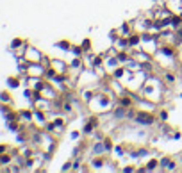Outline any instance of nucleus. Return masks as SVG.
Segmentation results:
<instances>
[{
  "mask_svg": "<svg viewBox=\"0 0 182 173\" xmlns=\"http://www.w3.org/2000/svg\"><path fill=\"white\" fill-rule=\"evenodd\" d=\"M116 57L120 59L122 64H125V62L132 57V54H130V50H118V52H116Z\"/></svg>",
  "mask_w": 182,
  "mask_h": 173,
  "instance_id": "15",
  "label": "nucleus"
},
{
  "mask_svg": "<svg viewBox=\"0 0 182 173\" xmlns=\"http://www.w3.org/2000/svg\"><path fill=\"white\" fill-rule=\"evenodd\" d=\"M107 150H105V145H104V139L102 141H95L93 146H91V155H105Z\"/></svg>",
  "mask_w": 182,
  "mask_h": 173,
  "instance_id": "11",
  "label": "nucleus"
},
{
  "mask_svg": "<svg viewBox=\"0 0 182 173\" xmlns=\"http://www.w3.org/2000/svg\"><path fill=\"white\" fill-rule=\"evenodd\" d=\"M122 171H129V173H132V171H138V168H136V166H125V168H122Z\"/></svg>",
  "mask_w": 182,
  "mask_h": 173,
  "instance_id": "22",
  "label": "nucleus"
},
{
  "mask_svg": "<svg viewBox=\"0 0 182 173\" xmlns=\"http://www.w3.org/2000/svg\"><path fill=\"white\" fill-rule=\"evenodd\" d=\"M41 96L43 98H48V100H55L57 98V91H55V88H54V86L52 84H45L43 86V89H41Z\"/></svg>",
  "mask_w": 182,
  "mask_h": 173,
  "instance_id": "9",
  "label": "nucleus"
},
{
  "mask_svg": "<svg viewBox=\"0 0 182 173\" xmlns=\"http://www.w3.org/2000/svg\"><path fill=\"white\" fill-rule=\"evenodd\" d=\"M157 120H159V121H166V120H168V111H164V109H163V111H159Z\"/></svg>",
  "mask_w": 182,
  "mask_h": 173,
  "instance_id": "18",
  "label": "nucleus"
},
{
  "mask_svg": "<svg viewBox=\"0 0 182 173\" xmlns=\"http://www.w3.org/2000/svg\"><path fill=\"white\" fill-rule=\"evenodd\" d=\"M145 169L146 171H159V159L157 157H152L145 162Z\"/></svg>",
  "mask_w": 182,
  "mask_h": 173,
  "instance_id": "14",
  "label": "nucleus"
},
{
  "mask_svg": "<svg viewBox=\"0 0 182 173\" xmlns=\"http://www.w3.org/2000/svg\"><path fill=\"white\" fill-rule=\"evenodd\" d=\"M177 161L173 157H163L159 159V171H177Z\"/></svg>",
  "mask_w": 182,
  "mask_h": 173,
  "instance_id": "7",
  "label": "nucleus"
},
{
  "mask_svg": "<svg viewBox=\"0 0 182 173\" xmlns=\"http://www.w3.org/2000/svg\"><path fill=\"white\" fill-rule=\"evenodd\" d=\"M91 166H89V169L91 171H97V169H102L105 164H107V157L105 155H93V159H91V162H89Z\"/></svg>",
  "mask_w": 182,
  "mask_h": 173,
  "instance_id": "8",
  "label": "nucleus"
},
{
  "mask_svg": "<svg viewBox=\"0 0 182 173\" xmlns=\"http://www.w3.org/2000/svg\"><path fill=\"white\" fill-rule=\"evenodd\" d=\"M132 121H134L136 125H141V127H150V125H154V123L157 121V114H154V113H150V111H141V109H138V111H136V114H134V118H132Z\"/></svg>",
  "mask_w": 182,
  "mask_h": 173,
  "instance_id": "2",
  "label": "nucleus"
},
{
  "mask_svg": "<svg viewBox=\"0 0 182 173\" xmlns=\"http://www.w3.org/2000/svg\"><path fill=\"white\" fill-rule=\"evenodd\" d=\"M47 66L43 62H29L27 64V77H36V79H45Z\"/></svg>",
  "mask_w": 182,
  "mask_h": 173,
  "instance_id": "3",
  "label": "nucleus"
},
{
  "mask_svg": "<svg viewBox=\"0 0 182 173\" xmlns=\"http://www.w3.org/2000/svg\"><path fill=\"white\" fill-rule=\"evenodd\" d=\"M80 45H82V48H84L86 52H89V50H91V41H89V39H84Z\"/></svg>",
  "mask_w": 182,
  "mask_h": 173,
  "instance_id": "21",
  "label": "nucleus"
},
{
  "mask_svg": "<svg viewBox=\"0 0 182 173\" xmlns=\"http://www.w3.org/2000/svg\"><path fill=\"white\" fill-rule=\"evenodd\" d=\"M57 47H59V48H64V50H68V52H70L72 43H68V41H59V43H57Z\"/></svg>",
  "mask_w": 182,
  "mask_h": 173,
  "instance_id": "19",
  "label": "nucleus"
},
{
  "mask_svg": "<svg viewBox=\"0 0 182 173\" xmlns=\"http://www.w3.org/2000/svg\"><path fill=\"white\" fill-rule=\"evenodd\" d=\"M166 91L168 88L164 86L161 75H155V73H150L145 80V84L141 86V89H139V95L154 104H161L166 96Z\"/></svg>",
  "mask_w": 182,
  "mask_h": 173,
  "instance_id": "1",
  "label": "nucleus"
},
{
  "mask_svg": "<svg viewBox=\"0 0 182 173\" xmlns=\"http://www.w3.org/2000/svg\"><path fill=\"white\" fill-rule=\"evenodd\" d=\"M70 138H72V139H79V138H80V132H79V130H73V132L70 134Z\"/></svg>",
  "mask_w": 182,
  "mask_h": 173,
  "instance_id": "24",
  "label": "nucleus"
},
{
  "mask_svg": "<svg viewBox=\"0 0 182 173\" xmlns=\"http://www.w3.org/2000/svg\"><path fill=\"white\" fill-rule=\"evenodd\" d=\"M116 30H118V34H120V36H125V38H129L132 32H136V30H134V23H132V21H123V23H122Z\"/></svg>",
  "mask_w": 182,
  "mask_h": 173,
  "instance_id": "10",
  "label": "nucleus"
},
{
  "mask_svg": "<svg viewBox=\"0 0 182 173\" xmlns=\"http://www.w3.org/2000/svg\"><path fill=\"white\" fill-rule=\"evenodd\" d=\"M0 98L6 100V102H9V95H0Z\"/></svg>",
  "mask_w": 182,
  "mask_h": 173,
  "instance_id": "25",
  "label": "nucleus"
},
{
  "mask_svg": "<svg viewBox=\"0 0 182 173\" xmlns=\"http://www.w3.org/2000/svg\"><path fill=\"white\" fill-rule=\"evenodd\" d=\"M43 57H45V55H43L38 48H34V47H27V48H25L23 59H25L27 62H41Z\"/></svg>",
  "mask_w": 182,
  "mask_h": 173,
  "instance_id": "5",
  "label": "nucleus"
},
{
  "mask_svg": "<svg viewBox=\"0 0 182 173\" xmlns=\"http://www.w3.org/2000/svg\"><path fill=\"white\" fill-rule=\"evenodd\" d=\"M50 68H54L57 75H68L70 73V64L61 61V59H50Z\"/></svg>",
  "mask_w": 182,
  "mask_h": 173,
  "instance_id": "6",
  "label": "nucleus"
},
{
  "mask_svg": "<svg viewBox=\"0 0 182 173\" xmlns=\"http://www.w3.org/2000/svg\"><path fill=\"white\" fill-rule=\"evenodd\" d=\"M127 39H129V48H130V50L141 47V34H139V32H132Z\"/></svg>",
  "mask_w": 182,
  "mask_h": 173,
  "instance_id": "12",
  "label": "nucleus"
},
{
  "mask_svg": "<svg viewBox=\"0 0 182 173\" xmlns=\"http://www.w3.org/2000/svg\"><path fill=\"white\" fill-rule=\"evenodd\" d=\"M159 75H161V79H163L166 88H173V86L178 82V75L175 73V70H163Z\"/></svg>",
  "mask_w": 182,
  "mask_h": 173,
  "instance_id": "4",
  "label": "nucleus"
},
{
  "mask_svg": "<svg viewBox=\"0 0 182 173\" xmlns=\"http://www.w3.org/2000/svg\"><path fill=\"white\" fill-rule=\"evenodd\" d=\"M9 86H11V88H18L20 80H18V79H11V80H9Z\"/></svg>",
  "mask_w": 182,
  "mask_h": 173,
  "instance_id": "23",
  "label": "nucleus"
},
{
  "mask_svg": "<svg viewBox=\"0 0 182 173\" xmlns=\"http://www.w3.org/2000/svg\"><path fill=\"white\" fill-rule=\"evenodd\" d=\"M70 52H72L73 55H79V57H84V54H86V50L82 48V45H79V47H77V45H72V47H70Z\"/></svg>",
  "mask_w": 182,
  "mask_h": 173,
  "instance_id": "16",
  "label": "nucleus"
},
{
  "mask_svg": "<svg viewBox=\"0 0 182 173\" xmlns=\"http://www.w3.org/2000/svg\"><path fill=\"white\" fill-rule=\"evenodd\" d=\"M123 66H125L129 72H139V70H143V64H141V62H138L134 57H130V59L123 64Z\"/></svg>",
  "mask_w": 182,
  "mask_h": 173,
  "instance_id": "13",
  "label": "nucleus"
},
{
  "mask_svg": "<svg viewBox=\"0 0 182 173\" xmlns=\"http://www.w3.org/2000/svg\"><path fill=\"white\" fill-rule=\"evenodd\" d=\"M72 168H73V161H66L61 169H63V171H72Z\"/></svg>",
  "mask_w": 182,
  "mask_h": 173,
  "instance_id": "20",
  "label": "nucleus"
},
{
  "mask_svg": "<svg viewBox=\"0 0 182 173\" xmlns=\"http://www.w3.org/2000/svg\"><path fill=\"white\" fill-rule=\"evenodd\" d=\"M104 145H105L107 154H109V152H112V139H111V138H104Z\"/></svg>",
  "mask_w": 182,
  "mask_h": 173,
  "instance_id": "17",
  "label": "nucleus"
}]
</instances>
